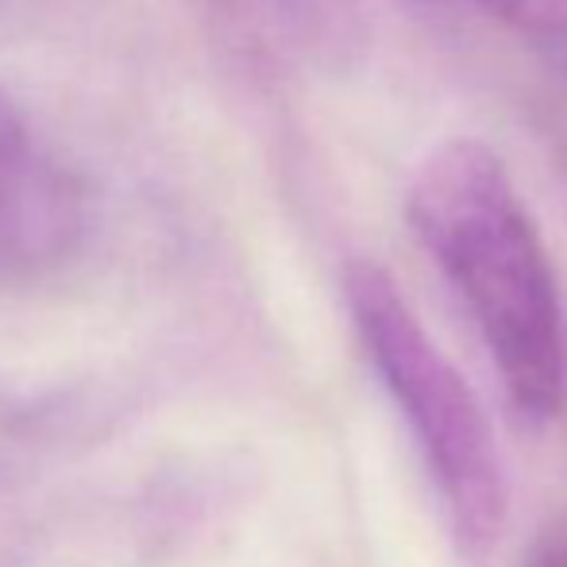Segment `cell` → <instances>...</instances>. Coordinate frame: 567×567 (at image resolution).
I'll use <instances>...</instances> for the list:
<instances>
[{"instance_id":"6da1fadb","label":"cell","mask_w":567,"mask_h":567,"mask_svg":"<svg viewBox=\"0 0 567 567\" xmlns=\"http://www.w3.org/2000/svg\"><path fill=\"white\" fill-rule=\"evenodd\" d=\"M405 220L467 306L514 413L525 425L553 421L567 394L560 286L498 151L436 143L410 178Z\"/></svg>"},{"instance_id":"7a4b0ae2","label":"cell","mask_w":567,"mask_h":567,"mask_svg":"<svg viewBox=\"0 0 567 567\" xmlns=\"http://www.w3.org/2000/svg\"><path fill=\"white\" fill-rule=\"evenodd\" d=\"M343 298L382 390L394 398L425 460L455 537L467 548L494 545L506 522V467L475 390L382 267L351 262Z\"/></svg>"},{"instance_id":"3957f363","label":"cell","mask_w":567,"mask_h":567,"mask_svg":"<svg viewBox=\"0 0 567 567\" xmlns=\"http://www.w3.org/2000/svg\"><path fill=\"white\" fill-rule=\"evenodd\" d=\"M85 225L82 178L0 90V286L54 270L82 244Z\"/></svg>"},{"instance_id":"277c9868","label":"cell","mask_w":567,"mask_h":567,"mask_svg":"<svg viewBox=\"0 0 567 567\" xmlns=\"http://www.w3.org/2000/svg\"><path fill=\"white\" fill-rule=\"evenodd\" d=\"M267 54L309 70H343L367 51L363 0H205Z\"/></svg>"},{"instance_id":"5b68a950","label":"cell","mask_w":567,"mask_h":567,"mask_svg":"<svg viewBox=\"0 0 567 567\" xmlns=\"http://www.w3.org/2000/svg\"><path fill=\"white\" fill-rule=\"evenodd\" d=\"M498 23L537 39H567V0H471Z\"/></svg>"},{"instance_id":"8992f818","label":"cell","mask_w":567,"mask_h":567,"mask_svg":"<svg viewBox=\"0 0 567 567\" xmlns=\"http://www.w3.org/2000/svg\"><path fill=\"white\" fill-rule=\"evenodd\" d=\"M522 567H567V522H553L533 537Z\"/></svg>"}]
</instances>
